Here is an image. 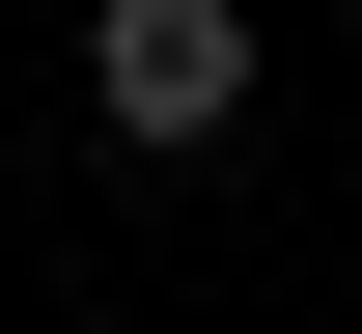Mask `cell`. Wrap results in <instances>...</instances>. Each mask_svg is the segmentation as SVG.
Segmentation results:
<instances>
[{
	"mask_svg": "<svg viewBox=\"0 0 362 334\" xmlns=\"http://www.w3.org/2000/svg\"><path fill=\"white\" fill-rule=\"evenodd\" d=\"M84 112H112L139 167L251 140V0H84Z\"/></svg>",
	"mask_w": 362,
	"mask_h": 334,
	"instance_id": "cell-1",
	"label": "cell"
}]
</instances>
